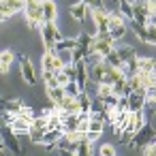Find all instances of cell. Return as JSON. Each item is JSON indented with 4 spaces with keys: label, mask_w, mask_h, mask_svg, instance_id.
Listing matches in <instances>:
<instances>
[{
    "label": "cell",
    "mask_w": 156,
    "mask_h": 156,
    "mask_svg": "<svg viewBox=\"0 0 156 156\" xmlns=\"http://www.w3.org/2000/svg\"><path fill=\"white\" fill-rule=\"evenodd\" d=\"M92 152H94L92 141H90L86 135H81V137L77 139V143H75V156H88V154H92Z\"/></svg>",
    "instance_id": "cell-17"
},
{
    "label": "cell",
    "mask_w": 156,
    "mask_h": 156,
    "mask_svg": "<svg viewBox=\"0 0 156 156\" xmlns=\"http://www.w3.org/2000/svg\"><path fill=\"white\" fill-rule=\"evenodd\" d=\"M86 69H88V79L94 81V83H101L103 73H105V60H98V62H94V64H90Z\"/></svg>",
    "instance_id": "cell-16"
},
{
    "label": "cell",
    "mask_w": 156,
    "mask_h": 156,
    "mask_svg": "<svg viewBox=\"0 0 156 156\" xmlns=\"http://www.w3.org/2000/svg\"><path fill=\"white\" fill-rule=\"evenodd\" d=\"M81 2H86L88 7H101V5H103V0H81Z\"/></svg>",
    "instance_id": "cell-36"
},
{
    "label": "cell",
    "mask_w": 156,
    "mask_h": 156,
    "mask_svg": "<svg viewBox=\"0 0 156 156\" xmlns=\"http://www.w3.org/2000/svg\"><path fill=\"white\" fill-rule=\"evenodd\" d=\"M130 7H133V22L147 24L150 20H154L156 9H152L147 5V0H135V2H130Z\"/></svg>",
    "instance_id": "cell-6"
},
{
    "label": "cell",
    "mask_w": 156,
    "mask_h": 156,
    "mask_svg": "<svg viewBox=\"0 0 156 156\" xmlns=\"http://www.w3.org/2000/svg\"><path fill=\"white\" fill-rule=\"evenodd\" d=\"M135 71H154V58L137 56L135 58Z\"/></svg>",
    "instance_id": "cell-21"
},
{
    "label": "cell",
    "mask_w": 156,
    "mask_h": 156,
    "mask_svg": "<svg viewBox=\"0 0 156 156\" xmlns=\"http://www.w3.org/2000/svg\"><path fill=\"white\" fill-rule=\"evenodd\" d=\"M98 154H103V156H113V154H115V147H113L111 143H103L101 150H98Z\"/></svg>",
    "instance_id": "cell-32"
},
{
    "label": "cell",
    "mask_w": 156,
    "mask_h": 156,
    "mask_svg": "<svg viewBox=\"0 0 156 156\" xmlns=\"http://www.w3.org/2000/svg\"><path fill=\"white\" fill-rule=\"evenodd\" d=\"M58 56H60V60L64 62V64H71V51H56Z\"/></svg>",
    "instance_id": "cell-35"
},
{
    "label": "cell",
    "mask_w": 156,
    "mask_h": 156,
    "mask_svg": "<svg viewBox=\"0 0 156 156\" xmlns=\"http://www.w3.org/2000/svg\"><path fill=\"white\" fill-rule=\"evenodd\" d=\"M118 2V13L124 15V20H133V7H130V0H115Z\"/></svg>",
    "instance_id": "cell-24"
},
{
    "label": "cell",
    "mask_w": 156,
    "mask_h": 156,
    "mask_svg": "<svg viewBox=\"0 0 156 156\" xmlns=\"http://www.w3.org/2000/svg\"><path fill=\"white\" fill-rule=\"evenodd\" d=\"M43 81H45L47 88H49V86H58V81H56V71H43Z\"/></svg>",
    "instance_id": "cell-29"
},
{
    "label": "cell",
    "mask_w": 156,
    "mask_h": 156,
    "mask_svg": "<svg viewBox=\"0 0 156 156\" xmlns=\"http://www.w3.org/2000/svg\"><path fill=\"white\" fill-rule=\"evenodd\" d=\"M0 133H2V143H5V147H7L9 152H13V154H22V152H24L22 145H20L17 135H15L7 124H0Z\"/></svg>",
    "instance_id": "cell-10"
},
{
    "label": "cell",
    "mask_w": 156,
    "mask_h": 156,
    "mask_svg": "<svg viewBox=\"0 0 156 156\" xmlns=\"http://www.w3.org/2000/svg\"><path fill=\"white\" fill-rule=\"evenodd\" d=\"M128 32V24L124 20V15H120L118 11L115 13H109V22H107V34L113 39V41H120L124 39Z\"/></svg>",
    "instance_id": "cell-2"
},
{
    "label": "cell",
    "mask_w": 156,
    "mask_h": 156,
    "mask_svg": "<svg viewBox=\"0 0 156 156\" xmlns=\"http://www.w3.org/2000/svg\"><path fill=\"white\" fill-rule=\"evenodd\" d=\"M139 152H141V154H147V156H152V154L156 152V147H154V141H150V143H145V145H143V147H141Z\"/></svg>",
    "instance_id": "cell-34"
},
{
    "label": "cell",
    "mask_w": 156,
    "mask_h": 156,
    "mask_svg": "<svg viewBox=\"0 0 156 156\" xmlns=\"http://www.w3.org/2000/svg\"><path fill=\"white\" fill-rule=\"evenodd\" d=\"M13 58H15V54L11 49H0V75H7L9 66L13 64Z\"/></svg>",
    "instance_id": "cell-19"
},
{
    "label": "cell",
    "mask_w": 156,
    "mask_h": 156,
    "mask_svg": "<svg viewBox=\"0 0 156 156\" xmlns=\"http://www.w3.org/2000/svg\"><path fill=\"white\" fill-rule=\"evenodd\" d=\"M88 11H90V7H88L86 2H81V0H77L75 5L69 7V15H71L73 20H77V22H83V20L88 17Z\"/></svg>",
    "instance_id": "cell-14"
},
{
    "label": "cell",
    "mask_w": 156,
    "mask_h": 156,
    "mask_svg": "<svg viewBox=\"0 0 156 156\" xmlns=\"http://www.w3.org/2000/svg\"><path fill=\"white\" fill-rule=\"evenodd\" d=\"M11 15H13V11H11V9H9L5 2H0V24H2V22H7Z\"/></svg>",
    "instance_id": "cell-31"
},
{
    "label": "cell",
    "mask_w": 156,
    "mask_h": 156,
    "mask_svg": "<svg viewBox=\"0 0 156 156\" xmlns=\"http://www.w3.org/2000/svg\"><path fill=\"white\" fill-rule=\"evenodd\" d=\"M75 64V75H73V81L79 86V90H83L86 81H88V69H86V62L79 60V62H73Z\"/></svg>",
    "instance_id": "cell-15"
},
{
    "label": "cell",
    "mask_w": 156,
    "mask_h": 156,
    "mask_svg": "<svg viewBox=\"0 0 156 156\" xmlns=\"http://www.w3.org/2000/svg\"><path fill=\"white\" fill-rule=\"evenodd\" d=\"M64 66V62L60 60V56L54 49H45L43 58H41V69L43 71H60Z\"/></svg>",
    "instance_id": "cell-11"
},
{
    "label": "cell",
    "mask_w": 156,
    "mask_h": 156,
    "mask_svg": "<svg viewBox=\"0 0 156 156\" xmlns=\"http://www.w3.org/2000/svg\"><path fill=\"white\" fill-rule=\"evenodd\" d=\"M22 13H24L30 28H39L41 22H43V2L41 0H24Z\"/></svg>",
    "instance_id": "cell-1"
},
{
    "label": "cell",
    "mask_w": 156,
    "mask_h": 156,
    "mask_svg": "<svg viewBox=\"0 0 156 156\" xmlns=\"http://www.w3.org/2000/svg\"><path fill=\"white\" fill-rule=\"evenodd\" d=\"M115 49V54L120 56V60L124 62V60H133V58H137V51L130 47V45H118V47H113Z\"/></svg>",
    "instance_id": "cell-22"
},
{
    "label": "cell",
    "mask_w": 156,
    "mask_h": 156,
    "mask_svg": "<svg viewBox=\"0 0 156 156\" xmlns=\"http://www.w3.org/2000/svg\"><path fill=\"white\" fill-rule=\"evenodd\" d=\"M62 88H64V94H71V96H77V94H79V86H77L73 79H71V81H66Z\"/></svg>",
    "instance_id": "cell-30"
},
{
    "label": "cell",
    "mask_w": 156,
    "mask_h": 156,
    "mask_svg": "<svg viewBox=\"0 0 156 156\" xmlns=\"http://www.w3.org/2000/svg\"><path fill=\"white\" fill-rule=\"evenodd\" d=\"M60 135H62V128H47V130L43 133L39 145H43L45 150H51V147L56 145V141L60 139Z\"/></svg>",
    "instance_id": "cell-13"
},
{
    "label": "cell",
    "mask_w": 156,
    "mask_h": 156,
    "mask_svg": "<svg viewBox=\"0 0 156 156\" xmlns=\"http://www.w3.org/2000/svg\"><path fill=\"white\" fill-rule=\"evenodd\" d=\"M145 34H147V45H154L156 43V24H154V20H150L147 24H145Z\"/></svg>",
    "instance_id": "cell-27"
},
{
    "label": "cell",
    "mask_w": 156,
    "mask_h": 156,
    "mask_svg": "<svg viewBox=\"0 0 156 156\" xmlns=\"http://www.w3.org/2000/svg\"><path fill=\"white\" fill-rule=\"evenodd\" d=\"M103 128H105V120H101V118H90V115H88V130H86V137H88L92 143L101 137Z\"/></svg>",
    "instance_id": "cell-12"
},
{
    "label": "cell",
    "mask_w": 156,
    "mask_h": 156,
    "mask_svg": "<svg viewBox=\"0 0 156 156\" xmlns=\"http://www.w3.org/2000/svg\"><path fill=\"white\" fill-rule=\"evenodd\" d=\"M47 130V118H43V115H34L32 118V122H30V128H28V139L32 141V143H41V137H43V133Z\"/></svg>",
    "instance_id": "cell-8"
},
{
    "label": "cell",
    "mask_w": 156,
    "mask_h": 156,
    "mask_svg": "<svg viewBox=\"0 0 156 156\" xmlns=\"http://www.w3.org/2000/svg\"><path fill=\"white\" fill-rule=\"evenodd\" d=\"M41 2H45V0H41Z\"/></svg>",
    "instance_id": "cell-37"
},
{
    "label": "cell",
    "mask_w": 156,
    "mask_h": 156,
    "mask_svg": "<svg viewBox=\"0 0 156 156\" xmlns=\"http://www.w3.org/2000/svg\"><path fill=\"white\" fill-rule=\"evenodd\" d=\"M20 71H22V77H24V81H26L28 86H37V83H39L37 69H34L32 60H30L26 54H22V56H20Z\"/></svg>",
    "instance_id": "cell-7"
},
{
    "label": "cell",
    "mask_w": 156,
    "mask_h": 156,
    "mask_svg": "<svg viewBox=\"0 0 156 156\" xmlns=\"http://www.w3.org/2000/svg\"><path fill=\"white\" fill-rule=\"evenodd\" d=\"M75 47V39H60V41H56V45H54V51H71Z\"/></svg>",
    "instance_id": "cell-26"
},
{
    "label": "cell",
    "mask_w": 156,
    "mask_h": 156,
    "mask_svg": "<svg viewBox=\"0 0 156 156\" xmlns=\"http://www.w3.org/2000/svg\"><path fill=\"white\" fill-rule=\"evenodd\" d=\"M77 105H79V111H90V107H92V96L86 92V90H79V94H77Z\"/></svg>",
    "instance_id": "cell-23"
},
{
    "label": "cell",
    "mask_w": 156,
    "mask_h": 156,
    "mask_svg": "<svg viewBox=\"0 0 156 156\" xmlns=\"http://www.w3.org/2000/svg\"><path fill=\"white\" fill-rule=\"evenodd\" d=\"M0 2H5V5L13 11V15H15V13H20V11L24 9V0H0Z\"/></svg>",
    "instance_id": "cell-28"
},
{
    "label": "cell",
    "mask_w": 156,
    "mask_h": 156,
    "mask_svg": "<svg viewBox=\"0 0 156 156\" xmlns=\"http://www.w3.org/2000/svg\"><path fill=\"white\" fill-rule=\"evenodd\" d=\"M56 81H58V86H64V83H66V81H71V79H69V75L60 69V71H56Z\"/></svg>",
    "instance_id": "cell-33"
},
{
    "label": "cell",
    "mask_w": 156,
    "mask_h": 156,
    "mask_svg": "<svg viewBox=\"0 0 156 156\" xmlns=\"http://www.w3.org/2000/svg\"><path fill=\"white\" fill-rule=\"evenodd\" d=\"M30 122H32V118H26V115H22V113H13V118H11V122H9V128L17 135V139H22V137H28Z\"/></svg>",
    "instance_id": "cell-9"
},
{
    "label": "cell",
    "mask_w": 156,
    "mask_h": 156,
    "mask_svg": "<svg viewBox=\"0 0 156 156\" xmlns=\"http://www.w3.org/2000/svg\"><path fill=\"white\" fill-rule=\"evenodd\" d=\"M58 20V5L54 0H45L43 2V22H56Z\"/></svg>",
    "instance_id": "cell-18"
},
{
    "label": "cell",
    "mask_w": 156,
    "mask_h": 156,
    "mask_svg": "<svg viewBox=\"0 0 156 156\" xmlns=\"http://www.w3.org/2000/svg\"><path fill=\"white\" fill-rule=\"evenodd\" d=\"M137 75H139V83H141V88H145V90H154V83H156V79H154V71H137Z\"/></svg>",
    "instance_id": "cell-20"
},
{
    "label": "cell",
    "mask_w": 156,
    "mask_h": 156,
    "mask_svg": "<svg viewBox=\"0 0 156 156\" xmlns=\"http://www.w3.org/2000/svg\"><path fill=\"white\" fill-rule=\"evenodd\" d=\"M39 30H41V39H43L45 49H54L56 41H60V39H62V34H60V30H58V24H56V22H41Z\"/></svg>",
    "instance_id": "cell-4"
},
{
    "label": "cell",
    "mask_w": 156,
    "mask_h": 156,
    "mask_svg": "<svg viewBox=\"0 0 156 156\" xmlns=\"http://www.w3.org/2000/svg\"><path fill=\"white\" fill-rule=\"evenodd\" d=\"M150 141H154V126L152 124H141L135 133H133V137L128 139V143H130V147H135V150H141L145 143H150Z\"/></svg>",
    "instance_id": "cell-5"
},
{
    "label": "cell",
    "mask_w": 156,
    "mask_h": 156,
    "mask_svg": "<svg viewBox=\"0 0 156 156\" xmlns=\"http://www.w3.org/2000/svg\"><path fill=\"white\" fill-rule=\"evenodd\" d=\"M47 96L51 98L54 105H58V103L62 101V96H64V88H62V86H49V88H47Z\"/></svg>",
    "instance_id": "cell-25"
},
{
    "label": "cell",
    "mask_w": 156,
    "mask_h": 156,
    "mask_svg": "<svg viewBox=\"0 0 156 156\" xmlns=\"http://www.w3.org/2000/svg\"><path fill=\"white\" fill-rule=\"evenodd\" d=\"M115 47V41L107 34V32H96L94 37H92V41H90V51L88 54H96V56H105L107 51H111Z\"/></svg>",
    "instance_id": "cell-3"
}]
</instances>
